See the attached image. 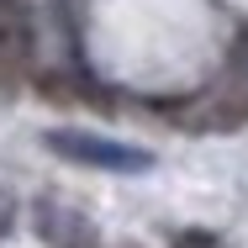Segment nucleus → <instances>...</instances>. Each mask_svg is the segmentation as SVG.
Listing matches in <instances>:
<instances>
[{"mask_svg": "<svg viewBox=\"0 0 248 248\" xmlns=\"http://www.w3.org/2000/svg\"><path fill=\"white\" fill-rule=\"evenodd\" d=\"M48 148L58 158H74V164H90V169H111V174H143L153 169L148 148H132V143H116V138H95V132H48Z\"/></svg>", "mask_w": 248, "mask_h": 248, "instance_id": "1", "label": "nucleus"}, {"mask_svg": "<svg viewBox=\"0 0 248 248\" xmlns=\"http://www.w3.org/2000/svg\"><path fill=\"white\" fill-rule=\"evenodd\" d=\"M174 122L180 127H196V132H232L248 122V85H217V90H201L196 100L174 106Z\"/></svg>", "mask_w": 248, "mask_h": 248, "instance_id": "2", "label": "nucleus"}, {"mask_svg": "<svg viewBox=\"0 0 248 248\" xmlns=\"http://www.w3.org/2000/svg\"><path fill=\"white\" fill-rule=\"evenodd\" d=\"M32 48H37V32H32L27 0H0V85H16L32 69Z\"/></svg>", "mask_w": 248, "mask_h": 248, "instance_id": "3", "label": "nucleus"}, {"mask_svg": "<svg viewBox=\"0 0 248 248\" xmlns=\"http://www.w3.org/2000/svg\"><path fill=\"white\" fill-rule=\"evenodd\" d=\"M37 232H43V243H53V248H100L95 227H90L74 206H58V201H37Z\"/></svg>", "mask_w": 248, "mask_h": 248, "instance_id": "4", "label": "nucleus"}, {"mask_svg": "<svg viewBox=\"0 0 248 248\" xmlns=\"http://www.w3.org/2000/svg\"><path fill=\"white\" fill-rule=\"evenodd\" d=\"M174 248H227L217 232H206V227H185L180 238H174Z\"/></svg>", "mask_w": 248, "mask_h": 248, "instance_id": "5", "label": "nucleus"}, {"mask_svg": "<svg viewBox=\"0 0 248 248\" xmlns=\"http://www.w3.org/2000/svg\"><path fill=\"white\" fill-rule=\"evenodd\" d=\"M232 79L248 85V27L238 32V43H232Z\"/></svg>", "mask_w": 248, "mask_h": 248, "instance_id": "6", "label": "nucleus"}, {"mask_svg": "<svg viewBox=\"0 0 248 248\" xmlns=\"http://www.w3.org/2000/svg\"><path fill=\"white\" fill-rule=\"evenodd\" d=\"M11 227H16V201L0 190V232H11Z\"/></svg>", "mask_w": 248, "mask_h": 248, "instance_id": "7", "label": "nucleus"}]
</instances>
